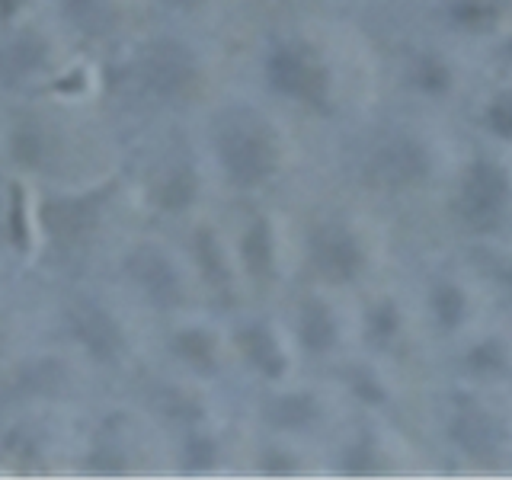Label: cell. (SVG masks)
<instances>
[{"label":"cell","mask_w":512,"mask_h":480,"mask_svg":"<svg viewBox=\"0 0 512 480\" xmlns=\"http://www.w3.org/2000/svg\"><path fill=\"white\" fill-rule=\"evenodd\" d=\"M266 74L272 80V87L285 96H295L301 103H314L320 106L327 96V71L314 61V55H308L304 48L285 45L279 52L269 55Z\"/></svg>","instance_id":"cell-3"},{"label":"cell","mask_w":512,"mask_h":480,"mask_svg":"<svg viewBox=\"0 0 512 480\" xmlns=\"http://www.w3.org/2000/svg\"><path fill=\"white\" fill-rule=\"evenodd\" d=\"M432 308H436L442 324H458L461 320V311H464V298L455 285H439L436 292H432Z\"/></svg>","instance_id":"cell-15"},{"label":"cell","mask_w":512,"mask_h":480,"mask_svg":"<svg viewBox=\"0 0 512 480\" xmlns=\"http://www.w3.org/2000/svg\"><path fill=\"white\" fill-rule=\"evenodd\" d=\"M490 125L496 135L512 138V93H503L500 100L490 106Z\"/></svg>","instance_id":"cell-17"},{"label":"cell","mask_w":512,"mask_h":480,"mask_svg":"<svg viewBox=\"0 0 512 480\" xmlns=\"http://www.w3.org/2000/svg\"><path fill=\"white\" fill-rule=\"evenodd\" d=\"M244 260H247V266L256 272V276L269 272L272 253H269V234H266L263 224H256V228L247 234V240H244Z\"/></svg>","instance_id":"cell-14"},{"label":"cell","mask_w":512,"mask_h":480,"mask_svg":"<svg viewBox=\"0 0 512 480\" xmlns=\"http://www.w3.org/2000/svg\"><path fill=\"white\" fill-rule=\"evenodd\" d=\"M452 439L474 458H493L503 445V429L493 420V413L471 397H455L452 423H448Z\"/></svg>","instance_id":"cell-4"},{"label":"cell","mask_w":512,"mask_h":480,"mask_svg":"<svg viewBox=\"0 0 512 480\" xmlns=\"http://www.w3.org/2000/svg\"><path fill=\"white\" fill-rule=\"evenodd\" d=\"M244 352L247 356L263 368V372H269V375H279L282 372V356H279V349H276V343L269 340V336L263 333V330H247L244 333Z\"/></svg>","instance_id":"cell-11"},{"label":"cell","mask_w":512,"mask_h":480,"mask_svg":"<svg viewBox=\"0 0 512 480\" xmlns=\"http://www.w3.org/2000/svg\"><path fill=\"white\" fill-rule=\"evenodd\" d=\"M279 410H285V416H279V423H304L311 416V400L304 397H288L276 404Z\"/></svg>","instance_id":"cell-19"},{"label":"cell","mask_w":512,"mask_h":480,"mask_svg":"<svg viewBox=\"0 0 512 480\" xmlns=\"http://www.w3.org/2000/svg\"><path fill=\"white\" fill-rule=\"evenodd\" d=\"M503 279H506V288H509V295H512V266L503 272Z\"/></svg>","instance_id":"cell-20"},{"label":"cell","mask_w":512,"mask_h":480,"mask_svg":"<svg viewBox=\"0 0 512 480\" xmlns=\"http://www.w3.org/2000/svg\"><path fill=\"white\" fill-rule=\"evenodd\" d=\"M311 253H314L317 269L330 279H340V282L356 279V272L362 269V250L356 240H352V234L343 228L317 231V237L311 240Z\"/></svg>","instance_id":"cell-6"},{"label":"cell","mask_w":512,"mask_h":480,"mask_svg":"<svg viewBox=\"0 0 512 480\" xmlns=\"http://www.w3.org/2000/svg\"><path fill=\"white\" fill-rule=\"evenodd\" d=\"M218 157L237 183H263L276 170V141L253 112H228L218 122Z\"/></svg>","instance_id":"cell-1"},{"label":"cell","mask_w":512,"mask_h":480,"mask_svg":"<svg viewBox=\"0 0 512 480\" xmlns=\"http://www.w3.org/2000/svg\"><path fill=\"white\" fill-rule=\"evenodd\" d=\"M74 324H77V333L84 336V343L96 352V356H109V352L119 346L116 330H112V324H109V320L100 311L80 308L74 314Z\"/></svg>","instance_id":"cell-9"},{"label":"cell","mask_w":512,"mask_h":480,"mask_svg":"<svg viewBox=\"0 0 512 480\" xmlns=\"http://www.w3.org/2000/svg\"><path fill=\"white\" fill-rule=\"evenodd\" d=\"M144 77H148V84L160 93H180L192 84L196 68H192V58L186 48L173 42H157L148 48V55H144Z\"/></svg>","instance_id":"cell-7"},{"label":"cell","mask_w":512,"mask_h":480,"mask_svg":"<svg viewBox=\"0 0 512 480\" xmlns=\"http://www.w3.org/2000/svg\"><path fill=\"white\" fill-rule=\"evenodd\" d=\"M426 170H429V160L420 144L410 138L381 144L372 154V164H368V173H372L381 186H391V189L413 186L416 180H423Z\"/></svg>","instance_id":"cell-5"},{"label":"cell","mask_w":512,"mask_h":480,"mask_svg":"<svg viewBox=\"0 0 512 480\" xmlns=\"http://www.w3.org/2000/svg\"><path fill=\"white\" fill-rule=\"evenodd\" d=\"M132 269L138 272L141 285L160 301H173L176 298V276L170 272L167 260H160L154 253H141L132 260Z\"/></svg>","instance_id":"cell-8"},{"label":"cell","mask_w":512,"mask_h":480,"mask_svg":"<svg viewBox=\"0 0 512 480\" xmlns=\"http://www.w3.org/2000/svg\"><path fill=\"white\" fill-rule=\"evenodd\" d=\"M301 336L304 343H308L311 349H327L333 343V320L327 314V308H308L301 317Z\"/></svg>","instance_id":"cell-12"},{"label":"cell","mask_w":512,"mask_h":480,"mask_svg":"<svg viewBox=\"0 0 512 480\" xmlns=\"http://www.w3.org/2000/svg\"><path fill=\"white\" fill-rule=\"evenodd\" d=\"M509 52H512V45H509Z\"/></svg>","instance_id":"cell-21"},{"label":"cell","mask_w":512,"mask_h":480,"mask_svg":"<svg viewBox=\"0 0 512 480\" xmlns=\"http://www.w3.org/2000/svg\"><path fill=\"white\" fill-rule=\"evenodd\" d=\"M506 202H509L506 173L496 164H490V160H477V164L464 173L458 215L468 221L474 231H493L506 215Z\"/></svg>","instance_id":"cell-2"},{"label":"cell","mask_w":512,"mask_h":480,"mask_svg":"<svg viewBox=\"0 0 512 480\" xmlns=\"http://www.w3.org/2000/svg\"><path fill=\"white\" fill-rule=\"evenodd\" d=\"M64 10H68V16L80 29L93 32V36H100L112 16L109 0H64Z\"/></svg>","instance_id":"cell-10"},{"label":"cell","mask_w":512,"mask_h":480,"mask_svg":"<svg viewBox=\"0 0 512 480\" xmlns=\"http://www.w3.org/2000/svg\"><path fill=\"white\" fill-rule=\"evenodd\" d=\"M448 84V71L436 58H423L420 61V87H429V90H442Z\"/></svg>","instance_id":"cell-18"},{"label":"cell","mask_w":512,"mask_h":480,"mask_svg":"<svg viewBox=\"0 0 512 480\" xmlns=\"http://www.w3.org/2000/svg\"><path fill=\"white\" fill-rule=\"evenodd\" d=\"M493 7H490V0H464V4H458L455 7V20L461 23V26H471V29H477V26H487L490 20H493Z\"/></svg>","instance_id":"cell-16"},{"label":"cell","mask_w":512,"mask_h":480,"mask_svg":"<svg viewBox=\"0 0 512 480\" xmlns=\"http://www.w3.org/2000/svg\"><path fill=\"white\" fill-rule=\"evenodd\" d=\"M52 228L68 234V237H80L87 231V221H90V212L84 208V202H61V205H52Z\"/></svg>","instance_id":"cell-13"}]
</instances>
